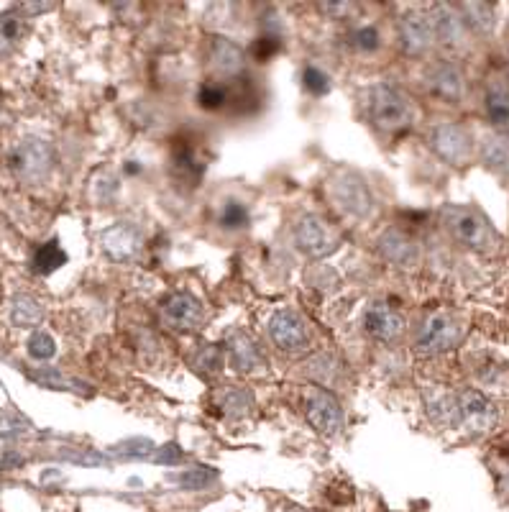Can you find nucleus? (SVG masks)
<instances>
[{"label": "nucleus", "instance_id": "f257e3e1", "mask_svg": "<svg viewBox=\"0 0 509 512\" xmlns=\"http://www.w3.org/2000/svg\"><path fill=\"white\" fill-rule=\"evenodd\" d=\"M440 226L463 249L476 251V254L492 256L502 249L497 228L489 223V218L481 210L471 205H443L440 208Z\"/></svg>", "mask_w": 509, "mask_h": 512}, {"label": "nucleus", "instance_id": "f03ea898", "mask_svg": "<svg viewBox=\"0 0 509 512\" xmlns=\"http://www.w3.org/2000/svg\"><path fill=\"white\" fill-rule=\"evenodd\" d=\"M366 108H369V121L379 131H387V134L402 131V128L412 126L417 121L415 100L405 90L397 88V85H389V82H379L369 90Z\"/></svg>", "mask_w": 509, "mask_h": 512}, {"label": "nucleus", "instance_id": "7ed1b4c3", "mask_svg": "<svg viewBox=\"0 0 509 512\" xmlns=\"http://www.w3.org/2000/svg\"><path fill=\"white\" fill-rule=\"evenodd\" d=\"M54 164H57V152H54L52 141L41 139V136H26L11 152L13 175L24 185L47 182L54 172Z\"/></svg>", "mask_w": 509, "mask_h": 512}, {"label": "nucleus", "instance_id": "20e7f679", "mask_svg": "<svg viewBox=\"0 0 509 512\" xmlns=\"http://www.w3.org/2000/svg\"><path fill=\"white\" fill-rule=\"evenodd\" d=\"M466 336V323L456 313H433L423 320V326L417 331L415 349L423 356H438L446 351L456 349Z\"/></svg>", "mask_w": 509, "mask_h": 512}, {"label": "nucleus", "instance_id": "39448f33", "mask_svg": "<svg viewBox=\"0 0 509 512\" xmlns=\"http://www.w3.org/2000/svg\"><path fill=\"white\" fill-rule=\"evenodd\" d=\"M330 198L336 200L338 208L346 213V216L356 218V221H366L376 210V200L371 187L366 185V180L356 172H348V169H341L336 175L330 177L328 182Z\"/></svg>", "mask_w": 509, "mask_h": 512}, {"label": "nucleus", "instance_id": "423d86ee", "mask_svg": "<svg viewBox=\"0 0 509 512\" xmlns=\"http://www.w3.org/2000/svg\"><path fill=\"white\" fill-rule=\"evenodd\" d=\"M302 408H305L307 423L313 425L315 433L325 438H336L343 431V408L338 397L325 387H307L302 395Z\"/></svg>", "mask_w": 509, "mask_h": 512}, {"label": "nucleus", "instance_id": "0eeeda50", "mask_svg": "<svg viewBox=\"0 0 509 512\" xmlns=\"http://www.w3.org/2000/svg\"><path fill=\"white\" fill-rule=\"evenodd\" d=\"M428 141L430 149L446 164H453V167H466L476 154L474 134L466 126H461V123H438L430 131Z\"/></svg>", "mask_w": 509, "mask_h": 512}, {"label": "nucleus", "instance_id": "6e6552de", "mask_svg": "<svg viewBox=\"0 0 509 512\" xmlns=\"http://www.w3.org/2000/svg\"><path fill=\"white\" fill-rule=\"evenodd\" d=\"M295 244L310 259H325L341 246V233L318 213H305L295 226Z\"/></svg>", "mask_w": 509, "mask_h": 512}, {"label": "nucleus", "instance_id": "1a4fd4ad", "mask_svg": "<svg viewBox=\"0 0 509 512\" xmlns=\"http://www.w3.org/2000/svg\"><path fill=\"white\" fill-rule=\"evenodd\" d=\"M162 326L174 333H197L205 326V308L190 292H172L159 308Z\"/></svg>", "mask_w": 509, "mask_h": 512}, {"label": "nucleus", "instance_id": "9d476101", "mask_svg": "<svg viewBox=\"0 0 509 512\" xmlns=\"http://www.w3.org/2000/svg\"><path fill=\"white\" fill-rule=\"evenodd\" d=\"M98 244L110 262L131 264L134 259H139L141 249H144V231L136 223L118 221L100 231Z\"/></svg>", "mask_w": 509, "mask_h": 512}, {"label": "nucleus", "instance_id": "9b49d317", "mask_svg": "<svg viewBox=\"0 0 509 512\" xmlns=\"http://www.w3.org/2000/svg\"><path fill=\"white\" fill-rule=\"evenodd\" d=\"M430 29H433V39L438 47L446 52H461L469 47V26L458 13V6H448V3H435L428 13Z\"/></svg>", "mask_w": 509, "mask_h": 512}, {"label": "nucleus", "instance_id": "f8f14e48", "mask_svg": "<svg viewBox=\"0 0 509 512\" xmlns=\"http://www.w3.org/2000/svg\"><path fill=\"white\" fill-rule=\"evenodd\" d=\"M269 338L284 354H300L310 346V331L307 323L295 313V310H277L269 318Z\"/></svg>", "mask_w": 509, "mask_h": 512}, {"label": "nucleus", "instance_id": "ddd939ff", "mask_svg": "<svg viewBox=\"0 0 509 512\" xmlns=\"http://www.w3.org/2000/svg\"><path fill=\"white\" fill-rule=\"evenodd\" d=\"M425 90L440 103L461 105L466 100V77L458 64L435 62L425 75Z\"/></svg>", "mask_w": 509, "mask_h": 512}, {"label": "nucleus", "instance_id": "4468645a", "mask_svg": "<svg viewBox=\"0 0 509 512\" xmlns=\"http://www.w3.org/2000/svg\"><path fill=\"white\" fill-rule=\"evenodd\" d=\"M376 249L389 264L400 269H417L423 264V249L402 228H387L376 241Z\"/></svg>", "mask_w": 509, "mask_h": 512}, {"label": "nucleus", "instance_id": "2eb2a0df", "mask_svg": "<svg viewBox=\"0 0 509 512\" xmlns=\"http://www.w3.org/2000/svg\"><path fill=\"white\" fill-rule=\"evenodd\" d=\"M458 408H461V425L471 433H492L497 428V405L484 392L463 390L458 395Z\"/></svg>", "mask_w": 509, "mask_h": 512}, {"label": "nucleus", "instance_id": "dca6fc26", "mask_svg": "<svg viewBox=\"0 0 509 512\" xmlns=\"http://www.w3.org/2000/svg\"><path fill=\"white\" fill-rule=\"evenodd\" d=\"M364 328L374 341L382 344H397L407 331V320L402 313L389 308L387 303H371L364 313Z\"/></svg>", "mask_w": 509, "mask_h": 512}, {"label": "nucleus", "instance_id": "f3484780", "mask_svg": "<svg viewBox=\"0 0 509 512\" xmlns=\"http://www.w3.org/2000/svg\"><path fill=\"white\" fill-rule=\"evenodd\" d=\"M397 36H400V47L407 57H425L435 44L430 18L423 11L405 13L397 24Z\"/></svg>", "mask_w": 509, "mask_h": 512}, {"label": "nucleus", "instance_id": "a211bd4d", "mask_svg": "<svg viewBox=\"0 0 509 512\" xmlns=\"http://www.w3.org/2000/svg\"><path fill=\"white\" fill-rule=\"evenodd\" d=\"M246 52L228 36H215L208 47V67L215 80H233L243 72Z\"/></svg>", "mask_w": 509, "mask_h": 512}, {"label": "nucleus", "instance_id": "6ab92c4d", "mask_svg": "<svg viewBox=\"0 0 509 512\" xmlns=\"http://www.w3.org/2000/svg\"><path fill=\"white\" fill-rule=\"evenodd\" d=\"M425 410H428L430 420L438 428H453L461 423V408H458V395L443 387H425L423 390Z\"/></svg>", "mask_w": 509, "mask_h": 512}, {"label": "nucleus", "instance_id": "aec40b11", "mask_svg": "<svg viewBox=\"0 0 509 512\" xmlns=\"http://www.w3.org/2000/svg\"><path fill=\"white\" fill-rule=\"evenodd\" d=\"M484 111L499 134H509V82L492 80L484 90Z\"/></svg>", "mask_w": 509, "mask_h": 512}, {"label": "nucleus", "instance_id": "412c9836", "mask_svg": "<svg viewBox=\"0 0 509 512\" xmlns=\"http://www.w3.org/2000/svg\"><path fill=\"white\" fill-rule=\"evenodd\" d=\"M205 167H208V162L200 157L197 146L192 144L190 139L174 141V146H172V169L182 177V180H190L192 185H197V180L203 177Z\"/></svg>", "mask_w": 509, "mask_h": 512}, {"label": "nucleus", "instance_id": "4be33fe9", "mask_svg": "<svg viewBox=\"0 0 509 512\" xmlns=\"http://www.w3.org/2000/svg\"><path fill=\"white\" fill-rule=\"evenodd\" d=\"M228 359H231L233 367L238 372H256V369L264 367V356H261L259 346L251 341V336H246L243 331H233L228 336Z\"/></svg>", "mask_w": 509, "mask_h": 512}, {"label": "nucleus", "instance_id": "5701e85b", "mask_svg": "<svg viewBox=\"0 0 509 512\" xmlns=\"http://www.w3.org/2000/svg\"><path fill=\"white\" fill-rule=\"evenodd\" d=\"M479 157L489 172L509 177V134H486L479 144Z\"/></svg>", "mask_w": 509, "mask_h": 512}, {"label": "nucleus", "instance_id": "b1692460", "mask_svg": "<svg viewBox=\"0 0 509 512\" xmlns=\"http://www.w3.org/2000/svg\"><path fill=\"white\" fill-rule=\"evenodd\" d=\"M26 39V21L21 11L0 13V57H11Z\"/></svg>", "mask_w": 509, "mask_h": 512}, {"label": "nucleus", "instance_id": "393cba45", "mask_svg": "<svg viewBox=\"0 0 509 512\" xmlns=\"http://www.w3.org/2000/svg\"><path fill=\"white\" fill-rule=\"evenodd\" d=\"M44 315H47V310H44V305L36 300L34 295H26V292H21V295H16L11 300V323L18 328H36L44 320Z\"/></svg>", "mask_w": 509, "mask_h": 512}, {"label": "nucleus", "instance_id": "a878e982", "mask_svg": "<svg viewBox=\"0 0 509 512\" xmlns=\"http://www.w3.org/2000/svg\"><path fill=\"white\" fill-rule=\"evenodd\" d=\"M458 13L463 16L469 31H476V34H492L497 26V8L492 3H461Z\"/></svg>", "mask_w": 509, "mask_h": 512}, {"label": "nucleus", "instance_id": "bb28decb", "mask_svg": "<svg viewBox=\"0 0 509 512\" xmlns=\"http://www.w3.org/2000/svg\"><path fill=\"white\" fill-rule=\"evenodd\" d=\"M218 226L228 233H238L243 228L251 226V210L249 205L243 203L238 198H226L220 203L218 208V216H215Z\"/></svg>", "mask_w": 509, "mask_h": 512}, {"label": "nucleus", "instance_id": "cd10ccee", "mask_svg": "<svg viewBox=\"0 0 509 512\" xmlns=\"http://www.w3.org/2000/svg\"><path fill=\"white\" fill-rule=\"evenodd\" d=\"M231 98V85H226L223 80H205L203 85H200V90H197V105L210 113L228 108V105H231Z\"/></svg>", "mask_w": 509, "mask_h": 512}, {"label": "nucleus", "instance_id": "c85d7f7f", "mask_svg": "<svg viewBox=\"0 0 509 512\" xmlns=\"http://www.w3.org/2000/svg\"><path fill=\"white\" fill-rule=\"evenodd\" d=\"M215 402H218V408H223L228 418H243V415H249L254 410V395L249 390H243V387L220 390Z\"/></svg>", "mask_w": 509, "mask_h": 512}, {"label": "nucleus", "instance_id": "c756f323", "mask_svg": "<svg viewBox=\"0 0 509 512\" xmlns=\"http://www.w3.org/2000/svg\"><path fill=\"white\" fill-rule=\"evenodd\" d=\"M192 367L203 374V377H218L223 372V367H226V351L220 349V346L205 344L203 349L192 356Z\"/></svg>", "mask_w": 509, "mask_h": 512}, {"label": "nucleus", "instance_id": "7c9ffc66", "mask_svg": "<svg viewBox=\"0 0 509 512\" xmlns=\"http://www.w3.org/2000/svg\"><path fill=\"white\" fill-rule=\"evenodd\" d=\"M348 49H353L361 57H369V54H376L382 49V34L376 26H359L348 34Z\"/></svg>", "mask_w": 509, "mask_h": 512}, {"label": "nucleus", "instance_id": "2f4dec72", "mask_svg": "<svg viewBox=\"0 0 509 512\" xmlns=\"http://www.w3.org/2000/svg\"><path fill=\"white\" fill-rule=\"evenodd\" d=\"M64 262H67V254L62 251L59 241H49V244L39 246V251L34 254V272L52 274L57 272Z\"/></svg>", "mask_w": 509, "mask_h": 512}, {"label": "nucleus", "instance_id": "473e14b6", "mask_svg": "<svg viewBox=\"0 0 509 512\" xmlns=\"http://www.w3.org/2000/svg\"><path fill=\"white\" fill-rule=\"evenodd\" d=\"M302 82H305V90L315 98H323L333 90V80L325 70H320L318 64H307L305 72H302Z\"/></svg>", "mask_w": 509, "mask_h": 512}, {"label": "nucleus", "instance_id": "72a5a7b5", "mask_svg": "<svg viewBox=\"0 0 509 512\" xmlns=\"http://www.w3.org/2000/svg\"><path fill=\"white\" fill-rule=\"evenodd\" d=\"M90 192H93V198L98 205L110 203V200L116 198V192H118V177L113 175V172H108V169H103V172H98V175L93 177Z\"/></svg>", "mask_w": 509, "mask_h": 512}, {"label": "nucleus", "instance_id": "f704fd0d", "mask_svg": "<svg viewBox=\"0 0 509 512\" xmlns=\"http://www.w3.org/2000/svg\"><path fill=\"white\" fill-rule=\"evenodd\" d=\"M279 52H282V39H279L274 31H269V34H261L259 39L251 44V57H254L259 64L269 62V59L277 57Z\"/></svg>", "mask_w": 509, "mask_h": 512}, {"label": "nucleus", "instance_id": "c9c22d12", "mask_svg": "<svg viewBox=\"0 0 509 512\" xmlns=\"http://www.w3.org/2000/svg\"><path fill=\"white\" fill-rule=\"evenodd\" d=\"M57 354V344L54 338L49 336L47 331H36L34 336L29 338V356L36 361H49Z\"/></svg>", "mask_w": 509, "mask_h": 512}, {"label": "nucleus", "instance_id": "e433bc0d", "mask_svg": "<svg viewBox=\"0 0 509 512\" xmlns=\"http://www.w3.org/2000/svg\"><path fill=\"white\" fill-rule=\"evenodd\" d=\"M318 8L325 16L336 18V21H346V18H351L353 13H356V6H353V3H320Z\"/></svg>", "mask_w": 509, "mask_h": 512}, {"label": "nucleus", "instance_id": "4c0bfd02", "mask_svg": "<svg viewBox=\"0 0 509 512\" xmlns=\"http://www.w3.org/2000/svg\"><path fill=\"white\" fill-rule=\"evenodd\" d=\"M180 482H182V487H187V489H200L210 482V477H208V472H187Z\"/></svg>", "mask_w": 509, "mask_h": 512}, {"label": "nucleus", "instance_id": "58836bf2", "mask_svg": "<svg viewBox=\"0 0 509 512\" xmlns=\"http://www.w3.org/2000/svg\"><path fill=\"white\" fill-rule=\"evenodd\" d=\"M54 3H24V6L18 8L21 13H47L52 11Z\"/></svg>", "mask_w": 509, "mask_h": 512}, {"label": "nucleus", "instance_id": "ea45409f", "mask_svg": "<svg viewBox=\"0 0 509 512\" xmlns=\"http://www.w3.org/2000/svg\"><path fill=\"white\" fill-rule=\"evenodd\" d=\"M287 512H300V510H287Z\"/></svg>", "mask_w": 509, "mask_h": 512}, {"label": "nucleus", "instance_id": "a19ab883", "mask_svg": "<svg viewBox=\"0 0 509 512\" xmlns=\"http://www.w3.org/2000/svg\"><path fill=\"white\" fill-rule=\"evenodd\" d=\"M507 82H509V75H507Z\"/></svg>", "mask_w": 509, "mask_h": 512}]
</instances>
